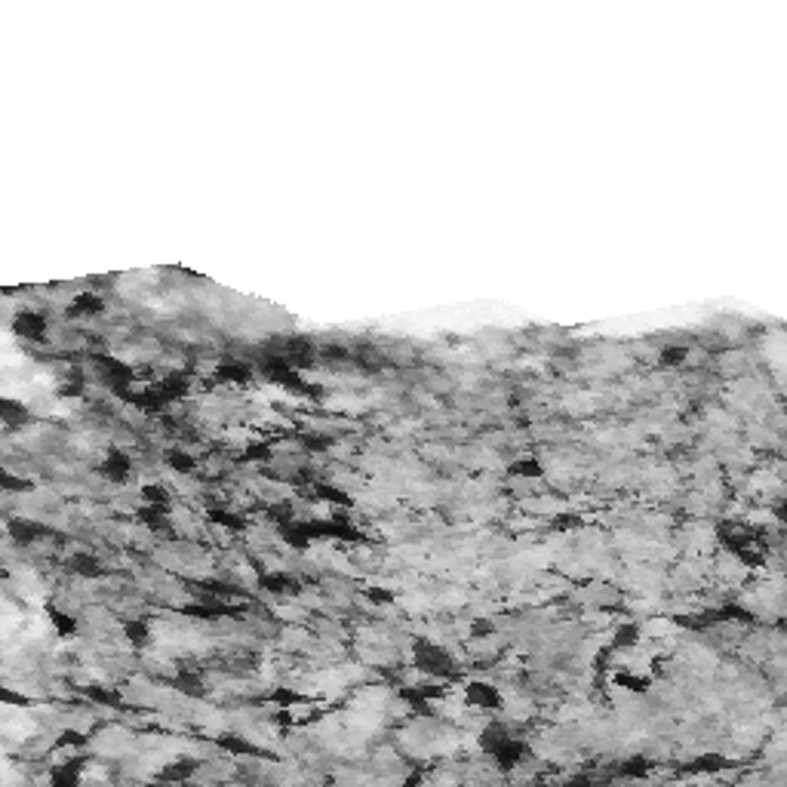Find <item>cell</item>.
Instances as JSON below:
<instances>
[{
	"label": "cell",
	"instance_id": "9",
	"mask_svg": "<svg viewBox=\"0 0 787 787\" xmlns=\"http://www.w3.org/2000/svg\"><path fill=\"white\" fill-rule=\"evenodd\" d=\"M65 566H68V572H74V576H80V578H99L101 576V563L92 557V554H71V557L65 560Z\"/></svg>",
	"mask_w": 787,
	"mask_h": 787
},
{
	"label": "cell",
	"instance_id": "16",
	"mask_svg": "<svg viewBox=\"0 0 787 787\" xmlns=\"http://www.w3.org/2000/svg\"><path fill=\"white\" fill-rule=\"evenodd\" d=\"M541 470L544 468L532 458H523V461H514L511 465V474H517V477H541Z\"/></svg>",
	"mask_w": 787,
	"mask_h": 787
},
{
	"label": "cell",
	"instance_id": "11",
	"mask_svg": "<svg viewBox=\"0 0 787 787\" xmlns=\"http://www.w3.org/2000/svg\"><path fill=\"white\" fill-rule=\"evenodd\" d=\"M123 634L136 649H142V646H148V640H151V627H148V622H138V618H126Z\"/></svg>",
	"mask_w": 787,
	"mask_h": 787
},
{
	"label": "cell",
	"instance_id": "15",
	"mask_svg": "<svg viewBox=\"0 0 787 787\" xmlns=\"http://www.w3.org/2000/svg\"><path fill=\"white\" fill-rule=\"evenodd\" d=\"M0 489L4 492H25V489H31V483L22 477H13L6 468H0Z\"/></svg>",
	"mask_w": 787,
	"mask_h": 787
},
{
	"label": "cell",
	"instance_id": "14",
	"mask_svg": "<svg viewBox=\"0 0 787 787\" xmlns=\"http://www.w3.org/2000/svg\"><path fill=\"white\" fill-rule=\"evenodd\" d=\"M686 360H689V348H683V345H664L659 363H661L664 369H673V366L686 363Z\"/></svg>",
	"mask_w": 787,
	"mask_h": 787
},
{
	"label": "cell",
	"instance_id": "1",
	"mask_svg": "<svg viewBox=\"0 0 787 787\" xmlns=\"http://www.w3.org/2000/svg\"><path fill=\"white\" fill-rule=\"evenodd\" d=\"M92 366L99 369L101 373V378H105V382L114 387L117 394H123L126 387H129V382H133L136 378V369L129 366V363H123V360H117V357H92Z\"/></svg>",
	"mask_w": 787,
	"mask_h": 787
},
{
	"label": "cell",
	"instance_id": "20",
	"mask_svg": "<svg viewBox=\"0 0 787 787\" xmlns=\"http://www.w3.org/2000/svg\"><path fill=\"white\" fill-rule=\"evenodd\" d=\"M28 286H4V290H0V295H16V292H25Z\"/></svg>",
	"mask_w": 787,
	"mask_h": 787
},
{
	"label": "cell",
	"instance_id": "12",
	"mask_svg": "<svg viewBox=\"0 0 787 787\" xmlns=\"http://www.w3.org/2000/svg\"><path fill=\"white\" fill-rule=\"evenodd\" d=\"M163 461L175 470V474H191V470L197 468V465H194V458L188 456V452H182V449H166Z\"/></svg>",
	"mask_w": 787,
	"mask_h": 787
},
{
	"label": "cell",
	"instance_id": "8",
	"mask_svg": "<svg viewBox=\"0 0 787 787\" xmlns=\"http://www.w3.org/2000/svg\"><path fill=\"white\" fill-rule=\"evenodd\" d=\"M253 366L246 363H219L216 369H212V378L216 382H234V385H249L253 382Z\"/></svg>",
	"mask_w": 787,
	"mask_h": 787
},
{
	"label": "cell",
	"instance_id": "13",
	"mask_svg": "<svg viewBox=\"0 0 787 787\" xmlns=\"http://www.w3.org/2000/svg\"><path fill=\"white\" fill-rule=\"evenodd\" d=\"M142 502L148 507H163V511H166V505H170V492H166L160 483H148V486H142Z\"/></svg>",
	"mask_w": 787,
	"mask_h": 787
},
{
	"label": "cell",
	"instance_id": "4",
	"mask_svg": "<svg viewBox=\"0 0 787 787\" xmlns=\"http://www.w3.org/2000/svg\"><path fill=\"white\" fill-rule=\"evenodd\" d=\"M99 477L108 480V483H126L129 480V456H123L117 446L108 449V456L99 461Z\"/></svg>",
	"mask_w": 787,
	"mask_h": 787
},
{
	"label": "cell",
	"instance_id": "19",
	"mask_svg": "<svg viewBox=\"0 0 787 787\" xmlns=\"http://www.w3.org/2000/svg\"><path fill=\"white\" fill-rule=\"evenodd\" d=\"M304 446H308V449H329V437H323V434H311V437H304Z\"/></svg>",
	"mask_w": 787,
	"mask_h": 787
},
{
	"label": "cell",
	"instance_id": "17",
	"mask_svg": "<svg viewBox=\"0 0 787 787\" xmlns=\"http://www.w3.org/2000/svg\"><path fill=\"white\" fill-rule=\"evenodd\" d=\"M0 701H4V705H16V708H28V705H31V698H28V695H22V692H13V689H6V686H0Z\"/></svg>",
	"mask_w": 787,
	"mask_h": 787
},
{
	"label": "cell",
	"instance_id": "2",
	"mask_svg": "<svg viewBox=\"0 0 787 787\" xmlns=\"http://www.w3.org/2000/svg\"><path fill=\"white\" fill-rule=\"evenodd\" d=\"M6 532L9 539H13L16 544H22V548H28V544H37L43 541L46 535H53L50 526L37 523V520H28V517H13V520L6 523Z\"/></svg>",
	"mask_w": 787,
	"mask_h": 787
},
{
	"label": "cell",
	"instance_id": "18",
	"mask_svg": "<svg viewBox=\"0 0 787 787\" xmlns=\"http://www.w3.org/2000/svg\"><path fill=\"white\" fill-rule=\"evenodd\" d=\"M243 456H246L249 461H265V458H271V443H253V446H246Z\"/></svg>",
	"mask_w": 787,
	"mask_h": 787
},
{
	"label": "cell",
	"instance_id": "3",
	"mask_svg": "<svg viewBox=\"0 0 787 787\" xmlns=\"http://www.w3.org/2000/svg\"><path fill=\"white\" fill-rule=\"evenodd\" d=\"M13 332L18 339L28 341H46V332H50V320L37 311H18L13 317Z\"/></svg>",
	"mask_w": 787,
	"mask_h": 787
},
{
	"label": "cell",
	"instance_id": "5",
	"mask_svg": "<svg viewBox=\"0 0 787 787\" xmlns=\"http://www.w3.org/2000/svg\"><path fill=\"white\" fill-rule=\"evenodd\" d=\"M31 419L34 415L22 400H16V397H0V424H4V428L22 431L25 424H31Z\"/></svg>",
	"mask_w": 787,
	"mask_h": 787
},
{
	"label": "cell",
	"instance_id": "10",
	"mask_svg": "<svg viewBox=\"0 0 787 787\" xmlns=\"http://www.w3.org/2000/svg\"><path fill=\"white\" fill-rule=\"evenodd\" d=\"M46 618H50V624L55 627V634L59 637H74L80 631V624H77V618L74 615H68V612H62L59 606H46Z\"/></svg>",
	"mask_w": 787,
	"mask_h": 787
},
{
	"label": "cell",
	"instance_id": "7",
	"mask_svg": "<svg viewBox=\"0 0 787 787\" xmlns=\"http://www.w3.org/2000/svg\"><path fill=\"white\" fill-rule=\"evenodd\" d=\"M154 391L160 394L166 403L182 400V397L191 391V375H188V373H182V369H179V373H170V375L163 378V382H157V385H154Z\"/></svg>",
	"mask_w": 787,
	"mask_h": 787
},
{
	"label": "cell",
	"instance_id": "6",
	"mask_svg": "<svg viewBox=\"0 0 787 787\" xmlns=\"http://www.w3.org/2000/svg\"><path fill=\"white\" fill-rule=\"evenodd\" d=\"M101 311H105V299L99 292H80L65 308V317H99Z\"/></svg>",
	"mask_w": 787,
	"mask_h": 787
}]
</instances>
